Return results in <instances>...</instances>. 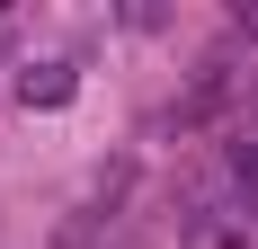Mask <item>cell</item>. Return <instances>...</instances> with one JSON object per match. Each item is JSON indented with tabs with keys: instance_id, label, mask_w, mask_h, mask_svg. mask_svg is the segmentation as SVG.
<instances>
[{
	"instance_id": "1",
	"label": "cell",
	"mask_w": 258,
	"mask_h": 249,
	"mask_svg": "<svg viewBox=\"0 0 258 249\" xmlns=\"http://www.w3.org/2000/svg\"><path fill=\"white\" fill-rule=\"evenodd\" d=\"M232 89H240V72L223 63V53H214L205 72H196V89L178 98V125H205V116H223V107H232Z\"/></svg>"
},
{
	"instance_id": "2",
	"label": "cell",
	"mask_w": 258,
	"mask_h": 249,
	"mask_svg": "<svg viewBox=\"0 0 258 249\" xmlns=\"http://www.w3.org/2000/svg\"><path fill=\"white\" fill-rule=\"evenodd\" d=\"M72 89H80V72L62 63V53H45V63H27V72H18V98H27V107H62Z\"/></svg>"
},
{
	"instance_id": "3",
	"label": "cell",
	"mask_w": 258,
	"mask_h": 249,
	"mask_svg": "<svg viewBox=\"0 0 258 249\" xmlns=\"http://www.w3.org/2000/svg\"><path fill=\"white\" fill-rule=\"evenodd\" d=\"M232 205H240V214L258 223V125L240 134V143H232Z\"/></svg>"
}]
</instances>
